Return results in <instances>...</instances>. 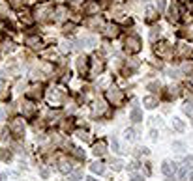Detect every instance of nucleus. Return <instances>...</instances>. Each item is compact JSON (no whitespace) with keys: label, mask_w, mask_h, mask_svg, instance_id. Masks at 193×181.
Returning <instances> with one entry per match:
<instances>
[{"label":"nucleus","mask_w":193,"mask_h":181,"mask_svg":"<svg viewBox=\"0 0 193 181\" xmlns=\"http://www.w3.org/2000/svg\"><path fill=\"white\" fill-rule=\"evenodd\" d=\"M141 118H143L141 110H139V108H135V110L131 112V120H133V121H141Z\"/></svg>","instance_id":"obj_3"},{"label":"nucleus","mask_w":193,"mask_h":181,"mask_svg":"<svg viewBox=\"0 0 193 181\" xmlns=\"http://www.w3.org/2000/svg\"><path fill=\"white\" fill-rule=\"evenodd\" d=\"M184 112L186 114H193V103H186L184 105Z\"/></svg>","instance_id":"obj_6"},{"label":"nucleus","mask_w":193,"mask_h":181,"mask_svg":"<svg viewBox=\"0 0 193 181\" xmlns=\"http://www.w3.org/2000/svg\"><path fill=\"white\" fill-rule=\"evenodd\" d=\"M90 170H92V172H96V174H103V172H105V166H103L101 163H94V164L90 166Z\"/></svg>","instance_id":"obj_2"},{"label":"nucleus","mask_w":193,"mask_h":181,"mask_svg":"<svg viewBox=\"0 0 193 181\" xmlns=\"http://www.w3.org/2000/svg\"><path fill=\"white\" fill-rule=\"evenodd\" d=\"M144 105H146V108H154V106H156V99L154 97H144Z\"/></svg>","instance_id":"obj_4"},{"label":"nucleus","mask_w":193,"mask_h":181,"mask_svg":"<svg viewBox=\"0 0 193 181\" xmlns=\"http://www.w3.org/2000/svg\"><path fill=\"white\" fill-rule=\"evenodd\" d=\"M157 6H159V8H163V6H165V2H163V0H157Z\"/></svg>","instance_id":"obj_13"},{"label":"nucleus","mask_w":193,"mask_h":181,"mask_svg":"<svg viewBox=\"0 0 193 181\" xmlns=\"http://www.w3.org/2000/svg\"><path fill=\"white\" fill-rule=\"evenodd\" d=\"M120 168H122V163L116 161V163H114V170H120Z\"/></svg>","instance_id":"obj_12"},{"label":"nucleus","mask_w":193,"mask_h":181,"mask_svg":"<svg viewBox=\"0 0 193 181\" xmlns=\"http://www.w3.org/2000/svg\"><path fill=\"white\" fill-rule=\"evenodd\" d=\"M0 118H4V110H0Z\"/></svg>","instance_id":"obj_14"},{"label":"nucleus","mask_w":193,"mask_h":181,"mask_svg":"<svg viewBox=\"0 0 193 181\" xmlns=\"http://www.w3.org/2000/svg\"><path fill=\"white\" fill-rule=\"evenodd\" d=\"M173 125H174L176 131H184V123H182L178 118H173Z\"/></svg>","instance_id":"obj_5"},{"label":"nucleus","mask_w":193,"mask_h":181,"mask_svg":"<svg viewBox=\"0 0 193 181\" xmlns=\"http://www.w3.org/2000/svg\"><path fill=\"white\" fill-rule=\"evenodd\" d=\"M161 170H163V174H165V176H169V177L176 174V166H174V163H169V161H165V163H163Z\"/></svg>","instance_id":"obj_1"},{"label":"nucleus","mask_w":193,"mask_h":181,"mask_svg":"<svg viewBox=\"0 0 193 181\" xmlns=\"http://www.w3.org/2000/svg\"><path fill=\"white\" fill-rule=\"evenodd\" d=\"M184 164H186V166H193V157H191V155H188V157L184 159Z\"/></svg>","instance_id":"obj_9"},{"label":"nucleus","mask_w":193,"mask_h":181,"mask_svg":"<svg viewBox=\"0 0 193 181\" xmlns=\"http://www.w3.org/2000/svg\"><path fill=\"white\" fill-rule=\"evenodd\" d=\"M131 179H133V181H143V177L139 176V174H131Z\"/></svg>","instance_id":"obj_10"},{"label":"nucleus","mask_w":193,"mask_h":181,"mask_svg":"<svg viewBox=\"0 0 193 181\" xmlns=\"http://www.w3.org/2000/svg\"><path fill=\"white\" fill-rule=\"evenodd\" d=\"M189 181H193V172H191V174H189Z\"/></svg>","instance_id":"obj_15"},{"label":"nucleus","mask_w":193,"mask_h":181,"mask_svg":"<svg viewBox=\"0 0 193 181\" xmlns=\"http://www.w3.org/2000/svg\"><path fill=\"white\" fill-rule=\"evenodd\" d=\"M60 170H62L64 174H66V172L69 174V172H71V166H69V164H66V163H62V164H60Z\"/></svg>","instance_id":"obj_8"},{"label":"nucleus","mask_w":193,"mask_h":181,"mask_svg":"<svg viewBox=\"0 0 193 181\" xmlns=\"http://www.w3.org/2000/svg\"><path fill=\"white\" fill-rule=\"evenodd\" d=\"M124 138H126V140H133V138H135V134H133V131H131V129H127V131L124 133Z\"/></svg>","instance_id":"obj_7"},{"label":"nucleus","mask_w":193,"mask_h":181,"mask_svg":"<svg viewBox=\"0 0 193 181\" xmlns=\"http://www.w3.org/2000/svg\"><path fill=\"white\" fill-rule=\"evenodd\" d=\"M174 147H176L178 151H182V147H184V144H180V142H176V144H174Z\"/></svg>","instance_id":"obj_11"},{"label":"nucleus","mask_w":193,"mask_h":181,"mask_svg":"<svg viewBox=\"0 0 193 181\" xmlns=\"http://www.w3.org/2000/svg\"><path fill=\"white\" fill-rule=\"evenodd\" d=\"M0 181H4V177H2V176H0Z\"/></svg>","instance_id":"obj_16"}]
</instances>
